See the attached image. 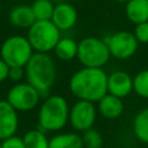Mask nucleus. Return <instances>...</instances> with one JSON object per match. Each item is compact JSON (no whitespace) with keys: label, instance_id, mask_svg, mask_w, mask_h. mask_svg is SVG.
<instances>
[{"label":"nucleus","instance_id":"obj_1","mask_svg":"<svg viewBox=\"0 0 148 148\" xmlns=\"http://www.w3.org/2000/svg\"><path fill=\"white\" fill-rule=\"evenodd\" d=\"M68 88L76 99L97 103L108 94V74L103 68L82 67L71 76Z\"/></svg>","mask_w":148,"mask_h":148},{"label":"nucleus","instance_id":"obj_2","mask_svg":"<svg viewBox=\"0 0 148 148\" xmlns=\"http://www.w3.org/2000/svg\"><path fill=\"white\" fill-rule=\"evenodd\" d=\"M24 71L27 82L46 97L57 80V66L50 53L34 52Z\"/></svg>","mask_w":148,"mask_h":148},{"label":"nucleus","instance_id":"obj_3","mask_svg":"<svg viewBox=\"0 0 148 148\" xmlns=\"http://www.w3.org/2000/svg\"><path fill=\"white\" fill-rule=\"evenodd\" d=\"M69 104L61 95H47L38 110V128L44 132H59L68 124Z\"/></svg>","mask_w":148,"mask_h":148},{"label":"nucleus","instance_id":"obj_4","mask_svg":"<svg viewBox=\"0 0 148 148\" xmlns=\"http://www.w3.org/2000/svg\"><path fill=\"white\" fill-rule=\"evenodd\" d=\"M76 59L82 67L103 68L110 61L111 54L104 39L88 36L77 42Z\"/></svg>","mask_w":148,"mask_h":148},{"label":"nucleus","instance_id":"obj_5","mask_svg":"<svg viewBox=\"0 0 148 148\" xmlns=\"http://www.w3.org/2000/svg\"><path fill=\"white\" fill-rule=\"evenodd\" d=\"M27 38L35 52L50 53L61 38V31L51 20L35 21L28 29Z\"/></svg>","mask_w":148,"mask_h":148},{"label":"nucleus","instance_id":"obj_6","mask_svg":"<svg viewBox=\"0 0 148 148\" xmlns=\"http://www.w3.org/2000/svg\"><path fill=\"white\" fill-rule=\"evenodd\" d=\"M34 52L27 36L24 37L21 35H14L6 38L0 46V58L5 60L9 67H24Z\"/></svg>","mask_w":148,"mask_h":148},{"label":"nucleus","instance_id":"obj_7","mask_svg":"<svg viewBox=\"0 0 148 148\" xmlns=\"http://www.w3.org/2000/svg\"><path fill=\"white\" fill-rule=\"evenodd\" d=\"M40 92L29 82H17L7 92V102L18 112L34 110L40 102Z\"/></svg>","mask_w":148,"mask_h":148},{"label":"nucleus","instance_id":"obj_8","mask_svg":"<svg viewBox=\"0 0 148 148\" xmlns=\"http://www.w3.org/2000/svg\"><path fill=\"white\" fill-rule=\"evenodd\" d=\"M97 106L94 102L84 101V99H76L69 106V116H68V124L75 132H84L91 127L97 119Z\"/></svg>","mask_w":148,"mask_h":148},{"label":"nucleus","instance_id":"obj_9","mask_svg":"<svg viewBox=\"0 0 148 148\" xmlns=\"http://www.w3.org/2000/svg\"><path fill=\"white\" fill-rule=\"evenodd\" d=\"M104 40L109 47L111 57L118 60H127L132 58L139 47V42L135 36L127 30L116 31L105 37Z\"/></svg>","mask_w":148,"mask_h":148},{"label":"nucleus","instance_id":"obj_10","mask_svg":"<svg viewBox=\"0 0 148 148\" xmlns=\"http://www.w3.org/2000/svg\"><path fill=\"white\" fill-rule=\"evenodd\" d=\"M77 10L68 1H61L54 6V10L51 17V21L60 31H68L77 22Z\"/></svg>","mask_w":148,"mask_h":148},{"label":"nucleus","instance_id":"obj_11","mask_svg":"<svg viewBox=\"0 0 148 148\" xmlns=\"http://www.w3.org/2000/svg\"><path fill=\"white\" fill-rule=\"evenodd\" d=\"M18 128L17 111L7 102L0 99V140L15 135Z\"/></svg>","mask_w":148,"mask_h":148},{"label":"nucleus","instance_id":"obj_12","mask_svg":"<svg viewBox=\"0 0 148 148\" xmlns=\"http://www.w3.org/2000/svg\"><path fill=\"white\" fill-rule=\"evenodd\" d=\"M133 91V76L125 71H114L108 74V92L125 98Z\"/></svg>","mask_w":148,"mask_h":148},{"label":"nucleus","instance_id":"obj_13","mask_svg":"<svg viewBox=\"0 0 148 148\" xmlns=\"http://www.w3.org/2000/svg\"><path fill=\"white\" fill-rule=\"evenodd\" d=\"M97 111L105 119H117L124 112V102L123 98L117 97L112 94H105L97 102Z\"/></svg>","mask_w":148,"mask_h":148},{"label":"nucleus","instance_id":"obj_14","mask_svg":"<svg viewBox=\"0 0 148 148\" xmlns=\"http://www.w3.org/2000/svg\"><path fill=\"white\" fill-rule=\"evenodd\" d=\"M8 20L13 27L18 29H29L36 21L31 6L29 5H18L12 8Z\"/></svg>","mask_w":148,"mask_h":148},{"label":"nucleus","instance_id":"obj_15","mask_svg":"<svg viewBox=\"0 0 148 148\" xmlns=\"http://www.w3.org/2000/svg\"><path fill=\"white\" fill-rule=\"evenodd\" d=\"M125 16L134 25L148 21V0H130L125 3Z\"/></svg>","mask_w":148,"mask_h":148},{"label":"nucleus","instance_id":"obj_16","mask_svg":"<svg viewBox=\"0 0 148 148\" xmlns=\"http://www.w3.org/2000/svg\"><path fill=\"white\" fill-rule=\"evenodd\" d=\"M49 148H84V146L81 134L77 132H65L51 136Z\"/></svg>","mask_w":148,"mask_h":148},{"label":"nucleus","instance_id":"obj_17","mask_svg":"<svg viewBox=\"0 0 148 148\" xmlns=\"http://www.w3.org/2000/svg\"><path fill=\"white\" fill-rule=\"evenodd\" d=\"M56 58L61 61H71L76 58L77 42L69 37H61L53 49Z\"/></svg>","mask_w":148,"mask_h":148},{"label":"nucleus","instance_id":"obj_18","mask_svg":"<svg viewBox=\"0 0 148 148\" xmlns=\"http://www.w3.org/2000/svg\"><path fill=\"white\" fill-rule=\"evenodd\" d=\"M133 134L142 143L148 145V108L139 111L133 119Z\"/></svg>","mask_w":148,"mask_h":148},{"label":"nucleus","instance_id":"obj_19","mask_svg":"<svg viewBox=\"0 0 148 148\" xmlns=\"http://www.w3.org/2000/svg\"><path fill=\"white\" fill-rule=\"evenodd\" d=\"M23 142L25 148H49L50 139L46 135V132L40 128H34L23 135Z\"/></svg>","mask_w":148,"mask_h":148},{"label":"nucleus","instance_id":"obj_20","mask_svg":"<svg viewBox=\"0 0 148 148\" xmlns=\"http://www.w3.org/2000/svg\"><path fill=\"white\" fill-rule=\"evenodd\" d=\"M54 6L56 5L52 2V0H34L31 5V9L36 21L51 20L54 10Z\"/></svg>","mask_w":148,"mask_h":148},{"label":"nucleus","instance_id":"obj_21","mask_svg":"<svg viewBox=\"0 0 148 148\" xmlns=\"http://www.w3.org/2000/svg\"><path fill=\"white\" fill-rule=\"evenodd\" d=\"M133 91L142 98H148V68L133 76Z\"/></svg>","mask_w":148,"mask_h":148},{"label":"nucleus","instance_id":"obj_22","mask_svg":"<svg viewBox=\"0 0 148 148\" xmlns=\"http://www.w3.org/2000/svg\"><path fill=\"white\" fill-rule=\"evenodd\" d=\"M84 148H102L103 147V136L101 132L94 127L82 132L81 134Z\"/></svg>","mask_w":148,"mask_h":148},{"label":"nucleus","instance_id":"obj_23","mask_svg":"<svg viewBox=\"0 0 148 148\" xmlns=\"http://www.w3.org/2000/svg\"><path fill=\"white\" fill-rule=\"evenodd\" d=\"M133 35L139 44H148V21L135 24Z\"/></svg>","mask_w":148,"mask_h":148},{"label":"nucleus","instance_id":"obj_24","mask_svg":"<svg viewBox=\"0 0 148 148\" xmlns=\"http://www.w3.org/2000/svg\"><path fill=\"white\" fill-rule=\"evenodd\" d=\"M2 148H25L23 139L17 135H12L5 140H1Z\"/></svg>","mask_w":148,"mask_h":148},{"label":"nucleus","instance_id":"obj_25","mask_svg":"<svg viewBox=\"0 0 148 148\" xmlns=\"http://www.w3.org/2000/svg\"><path fill=\"white\" fill-rule=\"evenodd\" d=\"M23 77H25L24 67H18V66L9 67V72H8V79L9 80L17 83V82H21V80Z\"/></svg>","mask_w":148,"mask_h":148},{"label":"nucleus","instance_id":"obj_26","mask_svg":"<svg viewBox=\"0 0 148 148\" xmlns=\"http://www.w3.org/2000/svg\"><path fill=\"white\" fill-rule=\"evenodd\" d=\"M8 72H9V66L0 58V82H3L6 79H8Z\"/></svg>","mask_w":148,"mask_h":148},{"label":"nucleus","instance_id":"obj_27","mask_svg":"<svg viewBox=\"0 0 148 148\" xmlns=\"http://www.w3.org/2000/svg\"><path fill=\"white\" fill-rule=\"evenodd\" d=\"M114 1L120 2V3H126V2H127V1H130V0H114Z\"/></svg>","mask_w":148,"mask_h":148},{"label":"nucleus","instance_id":"obj_28","mask_svg":"<svg viewBox=\"0 0 148 148\" xmlns=\"http://www.w3.org/2000/svg\"><path fill=\"white\" fill-rule=\"evenodd\" d=\"M62 1H68V2H71V1H75V0H62Z\"/></svg>","mask_w":148,"mask_h":148},{"label":"nucleus","instance_id":"obj_29","mask_svg":"<svg viewBox=\"0 0 148 148\" xmlns=\"http://www.w3.org/2000/svg\"><path fill=\"white\" fill-rule=\"evenodd\" d=\"M0 148H2V145H1V140H0Z\"/></svg>","mask_w":148,"mask_h":148},{"label":"nucleus","instance_id":"obj_30","mask_svg":"<svg viewBox=\"0 0 148 148\" xmlns=\"http://www.w3.org/2000/svg\"><path fill=\"white\" fill-rule=\"evenodd\" d=\"M0 16H1V6H0Z\"/></svg>","mask_w":148,"mask_h":148},{"label":"nucleus","instance_id":"obj_31","mask_svg":"<svg viewBox=\"0 0 148 148\" xmlns=\"http://www.w3.org/2000/svg\"><path fill=\"white\" fill-rule=\"evenodd\" d=\"M14 1H17V0H14Z\"/></svg>","mask_w":148,"mask_h":148}]
</instances>
